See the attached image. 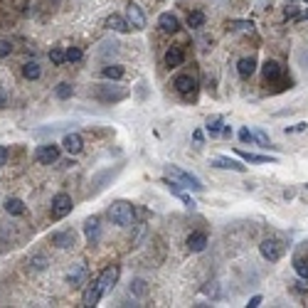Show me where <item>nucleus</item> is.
<instances>
[{"instance_id": "nucleus-1", "label": "nucleus", "mask_w": 308, "mask_h": 308, "mask_svg": "<svg viewBox=\"0 0 308 308\" xmlns=\"http://www.w3.org/2000/svg\"><path fill=\"white\" fill-rule=\"evenodd\" d=\"M133 217H136V212H133V205L128 200H116L109 207V219L119 227H131Z\"/></svg>"}, {"instance_id": "nucleus-2", "label": "nucleus", "mask_w": 308, "mask_h": 308, "mask_svg": "<svg viewBox=\"0 0 308 308\" xmlns=\"http://www.w3.org/2000/svg\"><path fill=\"white\" fill-rule=\"evenodd\" d=\"M126 96H128V89H121V87H113V84H99L96 87V99L104 104H119Z\"/></svg>"}, {"instance_id": "nucleus-3", "label": "nucleus", "mask_w": 308, "mask_h": 308, "mask_svg": "<svg viewBox=\"0 0 308 308\" xmlns=\"http://www.w3.org/2000/svg\"><path fill=\"white\" fill-rule=\"evenodd\" d=\"M165 173H168L170 178H175V180H178L180 185L190 187V190H202V182H200V178H195L192 173L182 170L180 165H165Z\"/></svg>"}, {"instance_id": "nucleus-4", "label": "nucleus", "mask_w": 308, "mask_h": 308, "mask_svg": "<svg viewBox=\"0 0 308 308\" xmlns=\"http://www.w3.org/2000/svg\"><path fill=\"white\" fill-rule=\"evenodd\" d=\"M259 252H261V256H264L269 264H274V261H279V259L284 256V244H281L279 239H274V237H266V239H261Z\"/></svg>"}, {"instance_id": "nucleus-5", "label": "nucleus", "mask_w": 308, "mask_h": 308, "mask_svg": "<svg viewBox=\"0 0 308 308\" xmlns=\"http://www.w3.org/2000/svg\"><path fill=\"white\" fill-rule=\"evenodd\" d=\"M72 207H74V202H72V198L67 195V192H59V195L52 198V217L54 219H64L72 212Z\"/></svg>"}, {"instance_id": "nucleus-6", "label": "nucleus", "mask_w": 308, "mask_h": 308, "mask_svg": "<svg viewBox=\"0 0 308 308\" xmlns=\"http://www.w3.org/2000/svg\"><path fill=\"white\" fill-rule=\"evenodd\" d=\"M119 274H121V269L113 264V266H106L104 272L99 274V289H101V293H109L113 286H116V281H119Z\"/></svg>"}, {"instance_id": "nucleus-7", "label": "nucleus", "mask_w": 308, "mask_h": 308, "mask_svg": "<svg viewBox=\"0 0 308 308\" xmlns=\"http://www.w3.org/2000/svg\"><path fill=\"white\" fill-rule=\"evenodd\" d=\"M35 158L40 161V163H45V165L57 163V161H59V145H54V143H45V145H40V148L35 150Z\"/></svg>"}, {"instance_id": "nucleus-8", "label": "nucleus", "mask_w": 308, "mask_h": 308, "mask_svg": "<svg viewBox=\"0 0 308 308\" xmlns=\"http://www.w3.org/2000/svg\"><path fill=\"white\" fill-rule=\"evenodd\" d=\"M175 89H178V94L190 96V94H195V89H198V79L192 74H178L175 76Z\"/></svg>"}, {"instance_id": "nucleus-9", "label": "nucleus", "mask_w": 308, "mask_h": 308, "mask_svg": "<svg viewBox=\"0 0 308 308\" xmlns=\"http://www.w3.org/2000/svg\"><path fill=\"white\" fill-rule=\"evenodd\" d=\"M126 20H128L131 30H143L145 27V15H143V10L136 3H128L126 5Z\"/></svg>"}, {"instance_id": "nucleus-10", "label": "nucleus", "mask_w": 308, "mask_h": 308, "mask_svg": "<svg viewBox=\"0 0 308 308\" xmlns=\"http://www.w3.org/2000/svg\"><path fill=\"white\" fill-rule=\"evenodd\" d=\"M212 168H222V170H237V173H244L247 165L237 158H227V156H217L212 158Z\"/></svg>"}, {"instance_id": "nucleus-11", "label": "nucleus", "mask_w": 308, "mask_h": 308, "mask_svg": "<svg viewBox=\"0 0 308 308\" xmlns=\"http://www.w3.org/2000/svg\"><path fill=\"white\" fill-rule=\"evenodd\" d=\"M50 242H52L57 249H69V247H74L76 235L72 232V229H64V232H54V235L50 237Z\"/></svg>"}, {"instance_id": "nucleus-12", "label": "nucleus", "mask_w": 308, "mask_h": 308, "mask_svg": "<svg viewBox=\"0 0 308 308\" xmlns=\"http://www.w3.org/2000/svg\"><path fill=\"white\" fill-rule=\"evenodd\" d=\"M84 237H87L89 244H99V239H101V224H99L96 217H89L84 222Z\"/></svg>"}, {"instance_id": "nucleus-13", "label": "nucleus", "mask_w": 308, "mask_h": 308, "mask_svg": "<svg viewBox=\"0 0 308 308\" xmlns=\"http://www.w3.org/2000/svg\"><path fill=\"white\" fill-rule=\"evenodd\" d=\"M62 148L69 153V156H76V153H82V148H84V138L79 133H67L64 141H62Z\"/></svg>"}, {"instance_id": "nucleus-14", "label": "nucleus", "mask_w": 308, "mask_h": 308, "mask_svg": "<svg viewBox=\"0 0 308 308\" xmlns=\"http://www.w3.org/2000/svg\"><path fill=\"white\" fill-rule=\"evenodd\" d=\"M237 156L244 161V163H259V165H264V163H279V158L276 156H259V153H249V150H237Z\"/></svg>"}, {"instance_id": "nucleus-15", "label": "nucleus", "mask_w": 308, "mask_h": 308, "mask_svg": "<svg viewBox=\"0 0 308 308\" xmlns=\"http://www.w3.org/2000/svg\"><path fill=\"white\" fill-rule=\"evenodd\" d=\"M261 72H264L266 82H276V79H281V74H284V69H281V64L276 59H266L264 67H261Z\"/></svg>"}, {"instance_id": "nucleus-16", "label": "nucleus", "mask_w": 308, "mask_h": 308, "mask_svg": "<svg viewBox=\"0 0 308 308\" xmlns=\"http://www.w3.org/2000/svg\"><path fill=\"white\" fill-rule=\"evenodd\" d=\"M158 27H161L163 32L173 35V32L180 30V22H178V18H175L173 13H161V18H158Z\"/></svg>"}, {"instance_id": "nucleus-17", "label": "nucleus", "mask_w": 308, "mask_h": 308, "mask_svg": "<svg viewBox=\"0 0 308 308\" xmlns=\"http://www.w3.org/2000/svg\"><path fill=\"white\" fill-rule=\"evenodd\" d=\"M101 296H104V293H101V289H99V281L94 279V281L87 286V291H84V306H87V308H94V306L99 303Z\"/></svg>"}, {"instance_id": "nucleus-18", "label": "nucleus", "mask_w": 308, "mask_h": 308, "mask_svg": "<svg viewBox=\"0 0 308 308\" xmlns=\"http://www.w3.org/2000/svg\"><path fill=\"white\" fill-rule=\"evenodd\" d=\"M185 62V52H182V47H170L168 52H165V67H170V69H175V67H180Z\"/></svg>"}, {"instance_id": "nucleus-19", "label": "nucleus", "mask_w": 308, "mask_h": 308, "mask_svg": "<svg viewBox=\"0 0 308 308\" xmlns=\"http://www.w3.org/2000/svg\"><path fill=\"white\" fill-rule=\"evenodd\" d=\"M207 247V235L205 232H190L187 237V249L190 252H202Z\"/></svg>"}, {"instance_id": "nucleus-20", "label": "nucleus", "mask_w": 308, "mask_h": 308, "mask_svg": "<svg viewBox=\"0 0 308 308\" xmlns=\"http://www.w3.org/2000/svg\"><path fill=\"white\" fill-rule=\"evenodd\" d=\"M84 274H87V266H84V261H76V266L69 272V276H67V281L72 284V286H82V281H84Z\"/></svg>"}, {"instance_id": "nucleus-21", "label": "nucleus", "mask_w": 308, "mask_h": 308, "mask_svg": "<svg viewBox=\"0 0 308 308\" xmlns=\"http://www.w3.org/2000/svg\"><path fill=\"white\" fill-rule=\"evenodd\" d=\"M237 72H239V76H252L254 72H256V59L254 57H242L239 62H237Z\"/></svg>"}, {"instance_id": "nucleus-22", "label": "nucleus", "mask_w": 308, "mask_h": 308, "mask_svg": "<svg viewBox=\"0 0 308 308\" xmlns=\"http://www.w3.org/2000/svg\"><path fill=\"white\" fill-rule=\"evenodd\" d=\"M106 25H109L113 32H128V30H131L128 20H126V18H121V15H111V18L106 20Z\"/></svg>"}, {"instance_id": "nucleus-23", "label": "nucleus", "mask_w": 308, "mask_h": 308, "mask_svg": "<svg viewBox=\"0 0 308 308\" xmlns=\"http://www.w3.org/2000/svg\"><path fill=\"white\" fill-rule=\"evenodd\" d=\"M5 212L13 215V217H20V215H25V202L18 200V198H8L5 200Z\"/></svg>"}, {"instance_id": "nucleus-24", "label": "nucleus", "mask_w": 308, "mask_h": 308, "mask_svg": "<svg viewBox=\"0 0 308 308\" xmlns=\"http://www.w3.org/2000/svg\"><path fill=\"white\" fill-rule=\"evenodd\" d=\"M101 76H104V79H111V82H119L121 76H124V67H119V64H109V67L101 69Z\"/></svg>"}, {"instance_id": "nucleus-25", "label": "nucleus", "mask_w": 308, "mask_h": 308, "mask_svg": "<svg viewBox=\"0 0 308 308\" xmlns=\"http://www.w3.org/2000/svg\"><path fill=\"white\" fill-rule=\"evenodd\" d=\"M205 13L202 10H192V13H187V27L190 30H200L202 25H205Z\"/></svg>"}, {"instance_id": "nucleus-26", "label": "nucleus", "mask_w": 308, "mask_h": 308, "mask_svg": "<svg viewBox=\"0 0 308 308\" xmlns=\"http://www.w3.org/2000/svg\"><path fill=\"white\" fill-rule=\"evenodd\" d=\"M293 272L303 281H308V256H293Z\"/></svg>"}, {"instance_id": "nucleus-27", "label": "nucleus", "mask_w": 308, "mask_h": 308, "mask_svg": "<svg viewBox=\"0 0 308 308\" xmlns=\"http://www.w3.org/2000/svg\"><path fill=\"white\" fill-rule=\"evenodd\" d=\"M40 74H42V69H40L37 62H25L22 64V76L25 79H40Z\"/></svg>"}, {"instance_id": "nucleus-28", "label": "nucleus", "mask_w": 308, "mask_h": 308, "mask_svg": "<svg viewBox=\"0 0 308 308\" xmlns=\"http://www.w3.org/2000/svg\"><path fill=\"white\" fill-rule=\"evenodd\" d=\"M45 269H47V256L45 254H32L30 256V272H45Z\"/></svg>"}, {"instance_id": "nucleus-29", "label": "nucleus", "mask_w": 308, "mask_h": 308, "mask_svg": "<svg viewBox=\"0 0 308 308\" xmlns=\"http://www.w3.org/2000/svg\"><path fill=\"white\" fill-rule=\"evenodd\" d=\"M128 291H131L133 296L143 298V296L148 293V284H145V279H133V281H131V286H128Z\"/></svg>"}, {"instance_id": "nucleus-30", "label": "nucleus", "mask_w": 308, "mask_h": 308, "mask_svg": "<svg viewBox=\"0 0 308 308\" xmlns=\"http://www.w3.org/2000/svg\"><path fill=\"white\" fill-rule=\"evenodd\" d=\"M222 126H224L222 116H212V119L207 121V133H210L212 138H217V136L222 133Z\"/></svg>"}, {"instance_id": "nucleus-31", "label": "nucleus", "mask_w": 308, "mask_h": 308, "mask_svg": "<svg viewBox=\"0 0 308 308\" xmlns=\"http://www.w3.org/2000/svg\"><path fill=\"white\" fill-rule=\"evenodd\" d=\"M50 59H52V64H64L67 62V52L62 47H52L50 50Z\"/></svg>"}, {"instance_id": "nucleus-32", "label": "nucleus", "mask_w": 308, "mask_h": 308, "mask_svg": "<svg viewBox=\"0 0 308 308\" xmlns=\"http://www.w3.org/2000/svg\"><path fill=\"white\" fill-rule=\"evenodd\" d=\"M72 94H74V87H72V84L62 82V84L57 87V99H69Z\"/></svg>"}, {"instance_id": "nucleus-33", "label": "nucleus", "mask_w": 308, "mask_h": 308, "mask_svg": "<svg viewBox=\"0 0 308 308\" xmlns=\"http://www.w3.org/2000/svg\"><path fill=\"white\" fill-rule=\"evenodd\" d=\"M227 27H232V30H252L254 22H252V20H232Z\"/></svg>"}, {"instance_id": "nucleus-34", "label": "nucleus", "mask_w": 308, "mask_h": 308, "mask_svg": "<svg viewBox=\"0 0 308 308\" xmlns=\"http://www.w3.org/2000/svg\"><path fill=\"white\" fill-rule=\"evenodd\" d=\"M82 57H84L82 47H69V50H67V62H79Z\"/></svg>"}, {"instance_id": "nucleus-35", "label": "nucleus", "mask_w": 308, "mask_h": 308, "mask_svg": "<svg viewBox=\"0 0 308 308\" xmlns=\"http://www.w3.org/2000/svg\"><path fill=\"white\" fill-rule=\"evenodd\" d=\"M239 141H242V143H256V133L249 131V128H242V131H239Z\"/></svg>"}, {"instance_id": "nucleus-36", "label": "nucleus", "mask_w": 308, "mask_h": 308, "mask_svg": "<svg viewBox=\"0 0 308 308\" xmlns=\"http://www.w3.org/2000/svg\"><path fill=\"white\" fill-rule=\"evenodd\" d=\"M254 133H256V143H259L261 148H274V145H272V141H269V136H266L261 128H259V131H254Z\"/></svg>"}, {"instance_id": "nucleus-37", "label": "nucleus", "mask_w": 308, "mask_h": 308, "mask_svg": "<svg viewBox=\"0 0 308 308\" xmlns=\"http://www.w3.org/2000/svg\"><path fill=\"white\" fill-rule=\"evenodd\" d=\"M10 54H13V42L0 40V57H10Z\"/></svg>"}, {"instance_id": "nucleus-38", "label": "nucleus", "mask_w": 308, "mask_h": 308, "mask_svg": "<svg viewBox=\"0 0 308 308\" xmlns=\"http://www.w3.org/2000/svg\"><path fill=\"white\" fill-rule=\"evenodd\" d=\"M178 198H180V200L185 202V207H190V210H195V207H198V202L192 200V198H187V195H182V192H178Z\"/></svg>"}, {"instance_id": "nucleus-39", "label": "nucleus", "mask_w": 308, "mask_h": 308, "mask_svg": "<svg viewBox=\"0 0 308 308\" xmlns=\"http://www.w3.org/2000/svg\"><path fill=\"white\" fill-rule=\"evenodd\" d=\"M306 128H308V124H296V126H289L286 133H296V131H306Z\"/></svg>"}, {"instance_id": "nucleus-40", "label": "nucleus", "mask_w": 308, "mask_h": 308, "mask_svg": "<svg viewBox=\"0 0 308 308\" xmlns=\"http://www.w3.org/2000/svg\"><path fill=\"white\" fill-rule=\"evenodd\" d=\"M5 161H8V148H5V145H0V168L5 165Z\"/></svg>"}, {"instance_id": "nucleus-41", "label": "nucleus", "mask_w": 308, "mask_h": 308, "mask_svg": "<svg viewBox=\"0 0 308 308\" xmlns=\"http://www.w3.org/2000/svg\"><path fill=\"white\" fill-rule=\"evenodd\" d=\"M298 62H301V67L308 72V52H301V54H298Z\"/></svg>"}, {"instance_id": "nucleus-42", "label": "nucleus", "mask_w": 308, "mask_h": 308, "mask_svg": "<svg viewBox=\"0 0 308 308\" xmlns=\"http://www.w3.org/2000/svg\"><path fill=\"white\" fill-rule=\"evenodd\" d=\"M247 306H249V308H256V306H261V296H252Z\"/></svg>"}, {"instance_id": "nucleus-43", "label": "nucleus", "mask_w": 308, "mask_h": 308, "mask_svg": "<svg viewBox=\"0 0 308 308\" xmlns=\"http://www.w3.org/2000/svg\"><path fill=\"white\" fill-rule=\"evenodd\" d=\"M219 136H224V138H229V136H232V128H229V126H222V133Z\"/></svg>"}, {"instance_id": "nucleus-44", "label": "nucleus", "mask_w": 308, "mask_h": 308, "mask_svg": "<svg viewBox=\"0 0 308 308\" xmlns=\"http://www.w3.org/2000/svg\"><path fill=\"white\" fill-rule=\"evenodd\" d=\"M5 101H8V96H5V89H0V109L5 106Z\"/></svg>"}, {"instance_id": "nucleus-45", "label": "nucleus", "mask_w": 308, "mask_h": 308, "mask_svg": "<svg viewBox=\"0 0 308 308\" xmlns=\"http://www.w3.org/2000/svg\"><path fill=\"white\" fill-rule=\"evenodd\" d=\"M192 138H195V143H202V131H195V136H192Z\"/></svg>"}, {"instance_id": "nucleus-46", "label": "nucleus", "mask_w": 308, "mask_h": 308, "mask_svg": "<svg viewBox=\"0 0 308 308\" xmlns=\"http://www.w3.org/2000/svg\"><path fill=\"white\" fill-rule=\"evenodd\" d=\"M296 20H308V10H306L303 15H296Z\"/></svg>"}, {"instance_id": "nucleus-47", "label": "nucleus", "mask_w": 308, "mask_h": 308, "mask_svg": "<svg viewBox=\"0 0 308 308\" xmlns=\"http://www.w3.org/2000/svg\"><path fill=\"white\" fill-rule=\"evenodd\" d=\"M306 3H308V0H306Z\"/></svg>"}, {"instance_id": "nucleus-48", "label": "nucleus", "mask_w": 308, "mask_h": 308, "mask_svg": "<svg viewBox=\"0 0 308 308\" xmlns=\"http://www.w3.org/2000/svg\"><path fill=\"white\" fill-rule=\"evenodd\" d=\"M306 187H308V185H306Z\"/></svg>"}]
</instances>
